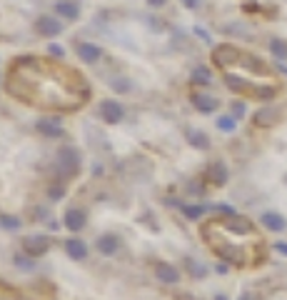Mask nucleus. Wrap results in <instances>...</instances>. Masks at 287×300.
<instances>
[{
    "instance_id": "nucleus-6",
    "label": "nucleus",
    "mask_w": 287,
    "mask_h": 300,
    "mask_svg": "<svg viewBox=\"0 0 287 300\" xmlns=\"http://www.w3.org/2000/svg\"><path fill=\"white\" fill-rule=\"evenodd\" d=\"M35 30H38L40 35H45V38H53V35H58V33L62 30V25L58 23L55 18L42 15V18H38V20H35Z\"/></svg>"
},
{
    "instance_id": "nucleus-28",
    "label": "nucleus",
    "mask_w": 287,
    "mask_h": 300,
    "mask_svg": "<svg viewBox=\"0 0 287 300\" xmlns=\"http://www.w3.org/2000/svg\"><path fill=\"white\" fill-rule=\"evenodd\" d=\"M48 53H50V55H55V58H62V48H60V45H50V48H48Z\"/></svg>"
},
{
    "instance_id": "nucleus-19",
    "label": "nucleus",
    "mask_w": 287,
    "mask_h": 300,
    "mask_svg": "<svg viewBox=\"0 0 287 300\" xmlns=\"http://www.w3.org/2000/svg\"><path fill=\"white\" fill-rule=\"evenodd\" d=\"M55 13H60L62 18H78V5L60 0V3H55Z\"/></svg>"
},
{
    "instance_id": "nucleus-34",
    "label": "nucleus",
    "mask_w": 287,
    "mask_h": 300,
    "mask_svg": "<svg viewBox=\"0 0 287 300\" xmlns=\"http://www.w3.org/2000/svg\"><path fill=\"white\" fill-rule=\"evenodd\" d=\"M195 33H197V35H200V38H203V40H207V33H205V30H203V28H197V30H195Z\"/></svg>"
},
{
    "instance_id": "nucleus-25",
    "label": "nucleus",
    "mask_w": 287,
    "mask_h": 300,
    "mask_svg": "<svg viewBox=\"0 0 287 300\" xmlns=\"http://www.w3.org/2000/svg\"><path fill=\"white\" fill-rule=\"evenodd\" d=\"M113 88H115L118 93H130V80H125V78H115V80H113Z\"/></svg>"
},
{
    "instance_id": "nucleus-13",
    "label": "nucleus",
    "mask_w": 287,
    "mask_h": 300,
    "mask_svg": "<svg viewBox=\"0 0 287 300\" xmlns=\"http://www.w3.org/2000/svg\"><path fill=\"white\" fill-rule=\"evenodd\" d=\"M225 225H227L230 230H235V233H242V235H245V233H252V223H250L245 215H235V213H232V215H227Z\"/></svg>"
},
{
    "instance_id": "nucleus-35",
    "label": "nucleus",
    "mask_w": 287,
    "mask_h": 300,
    "mask_svg": "<svg viewBox=\"0 0 287 300\" xmlns=\"http://www.w3.org/2000/svg\"><path fill=\"white\" fill-rule=\"evenodd\" d=\"M215 300H227L225 295H215Z\"/></svg>"
},
{
    "instance_id": "nucleus-32",
    "label": "nucleus",
    "mask_w": 287,
    "mask_h": 300,
    "mask_svg": "<svg viewBox=\"0 0 287 300\" xmlns=\"http://www.w3.org/2000/svg\"><path fill=\"white\" fill-rule=\"evenodd\" d=\"M240 300H255V295H252V293H242Z\"/></svg>"
},
{
    "instance_id": "nucleus-15",
    "label": "nucleus",
    "mask_w": 287,
    "mask_h": 300,
    "mask_svg": "<svg viewBox=\"0 0 287 300\" xmlns=\"http://www.w3.org/2000/svg\"><path fill=\"white\" fill-rule=\"evenodd\" d=\"M98 250L102 255H115L118 253V238H115V235H110V233L100 235V238H98Z\"/></svg>"
},
{
    "instance_id": "nucleus-27",
    "label": "nucleus",
    "mask_w": 287,
    "mask_h": 300,
    "mask_svg": "<svg viewBox=\"0 0 287 300\" xmlns=\"http://www.w3.org/2000/svg\"><path fill=\"white\" fill-rule=\"evenodd\" d=\"M62 195H65V193H62V188H60V185H55V188H50V198H53V200H60Z\"/></svg>"
},
{
    "instance_id": "nucleus-21",
    "label": "nucleus",
    "mask_w": 287,
    "mask_h": 300,
    "mask_svg": "<svg viewBox=\"0 0 287 300\" xmlns=\"http://www.w3.org/2000/svg\"><path fill=\"white\" fill-rule=\"evenodd\" d=\"M210 80H212V75H210V70H207V68H203V65H200V68H195V70H192V83H195V85H207Z\"/></svg>"
},
{
    "instance_id": "nucleus-5",
    "label": "nucleus",
    "mask_w": 287,
    "mask_h": 300,
    "mask_svg": "<svg viewBox=\"0 0 287 300\" xmlns=\"http://www.w3.org/2000/svg\"><path fill=\"white\" fill-rule=\"evenodd\" d=\"M100 118L110 125H115L123 120V105H118L115 100H102L100 103Z\"/></svg>"
},
{
    "instance_id": "nucleus-18",
    "label": "nucleus",
    "mask_w": 287,
    "mask_h": 300,
    "mask_svg": "<svg viewBox=\"0 0 287 300\" xmlns=\"http://www.w3.org/2000/svg\"><path fill=\"white\" fill-rule=\"evenodd\" d=\"M187 143L195 145V148H200V150H207L210 148V138L200 130H187Z\"/></svg>"
},
{
    "instance_id": "nucleus-23",
    "label": "nucleus",
    "mask_w": 287,
    "mask_h": 300,
    "mask_svg": "<svg viewBox=\"0 0 287 300\" xmlns=\"http://www.w3.org/2000/svg\"><path fill=\"white\" fill-rule=\"evenodd\" d=\"M217 128H220V130H227V133L235 130V118H227V115L225 118H217Z\"/></svg>"
},
{
    "instance_id": "nucleus-10",
    "label": "nucleus",
    "mask_w": 287,
    "mask_h": 300,
    "mask_svg": "<svg viewBox=\"0 0 287 300\" xmlns=\"http://www.w3.org/2000/svg\"><path fill=\"white\" fill-rule=\"evenodd\" d=\"M260 223L267 228V230H272V233H280V230L287 228V223H285V218L280 215V213H262V215H260Z\"/></svg>"
},
{
    "instance_id": "nucleus-31",
    "label": "nucleus",
    "mask_w": 287,
    "mask_h": 300,
    "mask_svg": "<svg viewBox=\"0 0 287 300\" xmlns=\"http://www.w3.org/2000/svg\"><path fill=\"white\" fill-rule=\"evenodd\" d=\"M183 5L185 8H197V5H200V0H183Z\"/></svg>"
},
{
    "instance_id": "nucleus-29",
    "label": "nucleus",
    "mask_w": 287,
    "mask_h": 300,
    "mask_svg": "<svg viewBox=\"0 0 287 300\" xmlns=\"http://www.w3.org/2000/svg\"><path fill=\"white\" fill-rule=\"evenodd\" d=\"M275 250H277V253H282L285 258H287V243H277V245H275Z\"/></svg>"
},
{
    "instance_id": "nucleus-14",
    "label": "nucleus",
    "mask_w": 287,
    "mask_h": 300,
    "mask_svg": "<svg viewBox=\"0 0 287 300\" xmlns=\"http://www.w3.org/2000/svg\"><path fill=\"white\" fill-rule=\"evenodd\" d=\"M65 253H68L73 260H82L85 255H87V248H85V243H82V240L70 238V240H65Z\"/></svg>"
},
{
    "instance_id": "nucleus-9",
    "label": "nucleus",
    "mask_w": 287,
    "mask_h": 300,
    "mask_svg": "<svg viewBox=\"0 0 287 300\" xmlns=\"http://www.w3.org/2000/svg\"><path fill=\"white\" fill-rule=\"evenodd\" d=\"M155 275L160 278L163 283H178V280H180L178 268L170 265V263H155Z\"/></svg>"
},
{
    "instance_id": "nucleus-12",
    "label": "nucleus",
    "mask_w": 287,
    "mask_h": 300,
    "mask_svg": "<svg viewBox=\"0 0 287 300\" xmlns=\"http://www.w3.org/2000/svg\"><path fill=\"white\" fill-rule=\"evenodd\" d=\"M192 105L200 113H212L217 108V100L212 95H205V93H192Z\"/></svg>"
},
{
    "instance_id": "nucleus-16",
    "label": "nucleus",
    "mask_w": 287,
    "mask_h": 300,
    "mask_svg": "<svg viewBox=\"0 0 287 300\" xmlns=\"http://www.w3.org/2000/svg\"><path fill=\"white\" fill-rule=\"evenodd\" d=\"M38 130H40L42 135H48V138H58V135H62V128L55 123V118H42V120L38 123Z\"/></svg>"
},
{
    "instance_id": "nucleus-3",
    "label": "nucleus",
    "mask_w": 287,
    "mask_h": 300,
    "mask_svg": "<svg viewBox=\"0 0 287 300\" xmlns=\"http://www.w3.org/2000/svg\"><path fill=\"white\" fill-rule=\"evenodd\" d=\"M242 50H237L235 45H217L212 53V63L217 68H230L232 63H240Z\"/></svg>"
},
{
    "instance_id": "nucleus-33",
    "label": "nucleus",
    "mask_w": 287,
    "mask_h": 300,
    "mask_svg": "<svg viewBox=\"0 0 287 300\" xmlns=\"http://www.w3.org/2000/svg\"><path fill=\"white\" fill-rule=\"evenodd\" d=\"M147 3H150V5H165L167 0H147Z\"/></svg>"
},
{
    "instance_id": "nucleus-20",
    "label": "nucleus",
    "mask_w": 287,
    "mask_h": 300,
    "mask_svg": "<svg viewBox=\"0 0 287 300\" xmlns=\"http://www.w3.org/2000/svg\"><path fill=\"white\" fill-rule=\"evenodd\" d=\"M270 50L275 53V58L285 60L287 58V40H280V38H272L270 40Z\"/></svg>"
},
{
    "instance_id": "nucleus-11",
    "label": "nucleus",
    "mask_w": 287,
    "mask_h": 300,
    "mask_svg": "<svg viewBox=\"0 0 287 300\" xmlns=\"http://www.w3.org/2000/svg\"><path fill=\"white\" fill-rule=\"evenodd\" d=\"M277 120H280V113L272 110V108H262V110L255 113V125L257 128H272Z\"/></svg>"
},
{
    "instance_id": "nucleus-24",
    "label": "nucleus",
    "mask_w": 287,
    "mask_h": 300,
    "mask_svg": "<svg viewBox=\"0 0 287 300\" xmlns=\"http://www.w3.org/2000/svg\"><path fill=\"white\" fill-rule=\"evenodd\" d=\"M0 225L8 228V230H15V228H20V220L18 218H10V215H0Z\"/></svg>"
},
{
    "instance_id": "nucleus-26",
    "label": "nucleus",
    "mask_w": 287,
    "mask_h": 300,
    "mask_svg": "<svg viewBox=\"0 0 287 300\" xmlns=\"http://www.w3.org/2000/svg\"><path fill=\"white\" fill-rule=\"evenodd\" d=\"M245 115V103H232V118H242Z\"/></svg>"
},
{
    "instance_id": "nucleus-4",
    "label": "nucleus",
    "mask_w": 287,
    "mask_h": 300,
    "mask_svg": "<svg viewBox=\"0 0 287 300\" xmlns=\"http://www.w3.org/2000/svg\"><path fill=\"white\" fill-rule=\"evenodd\" d=\"M225 85H227V88L230 90H235V93H245V95H255L257 98V85L255 83H250L247 78H240V75H225Z\"/></svg>"
},
{
    "instance_id": "nucleus-7",
    "label": "nucleus",
    "mask_w": 287,
    "mask_h": 300,
    "mask_svg": "<svg viewBox=\"0 0 287 300\" xmlns=\"http://www.w3.org/2000/svg\"><path fill=\"white\" fill-rule=\"evenodd\" d=\"M205 178H207V183H210V185H215V188L225 185V183H227V168H225L223 163H210V165H207Z\"/></svg>"
},
{
    "instance_id": "nucleus-30",
    "label": "nucleus",
    "mask_w": 287,
    "mask_h": 300,
    "mask_svg": "<svg viewBox=\"0 0 287 300\" xmlns=\"http://www.w3.org/2000/svg\"><path fill=\"white\" fill-rule=\"evenodd\" d=\"M220 275H227V263H217V268H215Z\"/></svg>"
},
{
    "instance_id": "nucleus-1",
    "label": "nucleus",
    "mask_w": 287,
    "mask_h": 300,
    "mask_svg": "<svg viewBox=\"0 0 287 300\" xmlns=\"http://www.w3.org/2000/svg\"><path fill=\"white\" fill-rule=\"evenodd\" d=\"M50 245H53V240L48 238V235H40V233H35V235H25V238H23V250L30 255V258L45 255V253L50 250Z\"/></svg>"
},
{
    "instance_id": "nucleus-22",
    "label": "nucleus",
    "mask_w": 287,
    "mask_h": 300,
    "mask_svg": "<svg viewBox=\"0 0 287 300\" xmlns=\"http://www.w3.org/2000/svg\"><path fill=\"white\" fill-rule=\"evenodd\" d=\"M183 213H185V218L197 220V218L203 215V208H200V205H185V208H183Z\"/></svg>"
},
{
    "instance_id": "nucleus-2",
    "label": "nucleus",
    "mask_w": 287,
    "mask_h": 300,
    "mask_svg": "<svg viewBox=\"0 0 287 300\" xmlns=\"http://www.w3.org/2000/svg\"><path fill=\"white\" fill-rule=\"evenodd\" d=\"M58 168L62 170V175H75L80 168V155L75 148H60L58 153Z\"/></svg>"
},
{
    "instance_id": "nucleus-8",
    "label": "nucleus",
    "mask_w": 287,
    "mask_h": 300,
    "mask_svg": "<svg viewBox=\"0 0 287 300\" xmlns=\"http://www.w3.org/2000/svg\"><path fill=\"white\" fill-rule=\"evenodd\" d=\"M62 223H65V228H68L70 233H78V230L85 228V213L78 210V208H73V210L65 213V220Z\"/></svg>"
},
{
    "instance_id": "nucleus-17",
    "label": "nucleus",
    "mask_w": 287,
    "mask_h": 300,
    "mask_svg": "<svg viewBox=\"0 0 287 300\" xmlns=\"http://www.w3.org/2000/svg\"><path fill=\"white\" fill-rule=\"evenodd\" d=\"M78 55H80V60H85V63H95V60L100 58V48L93 45V43H80V45H78Z\"/></svg>"
}]
</instances>
